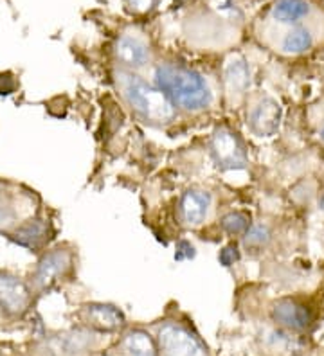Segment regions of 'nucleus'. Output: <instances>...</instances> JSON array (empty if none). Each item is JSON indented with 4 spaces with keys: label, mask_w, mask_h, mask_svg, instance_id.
<instances>
[{
    "label": "nucleus",
    "mask_w": 324,
    "mask_h": 356,
    "mask_svg": "<svg viewBox=\"0 0 324 356\" xmlns=\"http://www.w3.org/2000/svg\"><path fill=\"white\" fill-rule=\"evenodd\" d=\"M79 315L86 326L98 331H116L125 326L123 313L112 305H86Z\"/></svg>",
    "instance_id": "obj_10"
},
{
    "label": "nucleus",
    "mask_w": 324,
    "mask_h": 356,
    "mask_svg": "<svg viewBox=\"0 0 324 356\" xmlns=\"http://www.w3.org/2000/svg\"><path fill=\"white\" fill-rule=\"evenodd\" d=\"M281 106L272 97H261L247 113V127L258 137H270L279 130Z\"/></svg>",
    "instance_id": "obj_7"
},
{
    "label": "nucleus",
    "mask_w": 324,
    "mask_h": 356,
    "mask_svg": "<svg viewBox=\"0 0 324 356\" xmlns=\"http://www.w3.org/2000/svg\"><path fill=\"white\" fill-rule=\"evenodd\" d=\"M17 193L0 182V232L9 234L17 223Z\"/></svg>",
    "instance_id": "obj_15"
},
{
    "label": "nucleus",
    "mask_w": 324,
    "mask_h": 356,
    "mask_svg": "<svg viewBox=\"0 0 324 356\" xmlns=\"http://www.w3.org/2000/svg\"><path fill=\"white\" fill-rule=\"evenodd\" d=\"M15 90V81L11 76H0V94H11Z\"/></svg>",
    "instance_id": "obj_23"
},
{
    "label": "nucleus",
    "mask_w": 324,
    "mask_h": 356,
    "mask_svg": "<svg viewBox=\"0 0 324 356\" xmlns=\"http://www.w3.org/2000/svg\"><path fill=\"white\" fill-rule=\"evenodd\" d=\"M116 58L123 69H141L150 60V49L139 36L123 35L116 44Z\"/></svg>",
    "instance_id": "obj_11"
},
{
    "label": "nucleus",
    "mask_w": 324,
    "mask_h": 356,
    "mask_svg": "<svg viewBox=\"0 0 324 356\" xmlns=\"http://www.w3.org/2000/svg\"><path fill=\"white\" fill-rule=\"evenodd\" d=\"M321 139L324 140V128H323V130H321Z\"/></svg>",
    "instance_id": "obj_24"
},
{
    "label": "nucleus",
    "mask_w": 324,
    "mask_h": 356,
    "mask_svg": "<svg viewBox=\"0 0 324 356\" xmlns=\"http://www.w3.org/2000/svg\"><path fill=\"white\" fill-rule=\"evenodd\" d=\"M125 348L132 356H159L157 342L146 331L134 330L125 337Z\"/></svg>",
    "instance_id": "obj_16"
},
{
    "label": "nucleus",
    "mask_w": 324,
    "mask_h": 356,
    "mask_svg": "<svg viewBox=\"0 0 324 356\" xmlns=\"http://www.w3.org/2000/svg\"><path fill=\"white\" fill-rule=\"evenodd\" d=\"M314 45V36L307 27H294L288 35L283 38V51L290 54H301L311 49Z\"/></svg>",
    "instance_id": "obj_17"
},
{
    "label": "nucleus",
    "mask_w": 324,
    "mask_h": 356,
    "mask_svg": "<svg viewBox=\"0 0 324 356\" xmlns=\"http://www.w3.org/2000/svg\"><path fill=\"white\" fill-rule=\"evenodd\" d=\"M224 85L227 96H242L251 87V69L242 56H231L224 67Z\"/></svg>",
    "instance_id": "obj_13"
},
{
    "label": "nucleus",
    "mask_w": 324,
    "mask_h": 356,
    "mask_svg": "<svg viewBox=\"0 0 324 356\" xmlns=\"http://www.w3.org/2000/svg\"><path fill=\"white\" fill-rule=\"evenodd\" d=\"M209 152H211L215 164L224 171L245 170L247 164H249L245 146L240 140V137L229 128L222 127L213 131Z\"/></svg>",
    "instance_id": "obj_4"
},
{
    "label": "nucleus",
    "mask_w": 324,
    "mask_h": 356,
    "mask_svg": "<svg viewBox=\"0 0 324 356\" xmlns=\"http://www.w3.org/2000/svg\"><path fill=\"white\" fill-rule=\"evenodd\" d=\"M310 13V6L307 0H277L272 8L276 20L285 24H298Z\"/></svg>",
    "instance_id": "obj_14"
},
{
    "label": "nucleus",
    "mask_w": 324,
    "mask_h": 356,
    "mask_svg": "<svg viewBox=\"0 0 324 356\" xmlns=\"http://www.w3.org/2000/svg\"><path fill=\"white\" fill-rule=\"evenodd\" d=\"M155 87L166 97L187 112L206 108L211 103V90L200 72L180 65H159L155 69Z\"/></svg>",
    "instance_id": "obj_1"
},
{
    "label": "nucleus",
    "mask_w": 324,
    "mask_h": 356,
    "mask_svg": "<svg viewBox=\"0 0 324 356\" xmlns=\"http://www.w3.org/2000/svg\"><path fill=\"white\" fill-rule=\"evenodd\" d=\"M126 6H128L134 13H148V11H151L153 9V6H155L157 0H125Z\"/></svg>",
    "instance_id": "obj_21"
},
{
    "label": "nucleus",
    "mask_w": 324,
    "mask_h": 356,
    "mask_svg": "<svg viewBox=\"0 0 324 356\" xmlns=\"http://www.w3.org/2000/svg\"><path fill=\"white\" fill-rule=\"evenodd\" d=\"M33 290L15 274L0 272V309L9 317H22L29 309Z\"/></svg>",
    "instance_id": "obj_6"
},
{
    "label": "nucleus",
    "mask_w": 324,
    "mask_h": 356,
    "mask_svg": "<svg viewBox=\"0 0 324 356\" xmlns=\"http://www.w3.org/2000/svg\"><path fill=\"white\" fill-rule=\"evenodd\" d=\"M159 346L166 356H208L202 340L175 322H166L164 326H160Z\"/></svg>",
    "instance_id": "obj_5"
},
{
    "label": "nucleus",
    "mask_w": 324,
    "mask_h": 356,
    "mask_svg": "<svg viewBox=\"0 0 324 356\" xmlns=\"http://www.w3.org/2000/svg\"><path fill=\"white\" fill-rule=\"evenodd\" d=\"M220 227L229 236H243L251 227V216L243 211H233L222 218Z\"/></svg>",
    "instance_id": "obj_18"
},
{
    "label": "nucleus",
    "mask_w": 324,
    "mask_h": 356,
    "mask_svg": "<svg viewBox=\"0 0 324 356\" xmlns=\"http://www.w3.org/2000/svg\"><path fill=\"white\" fill-rule=\"evenodd\" d=\"M270 239H272V230L267 225H251L243 234V245H245V248L261 250L270 243Z\"/></svg>",
    "instance_id": "obj_19"
},
{
    "label": "nucleus",
    "mask_w": 324,
    "mask_h": 356,
    "mask_svg": "<svg viewBox=\"0 0 324 356\" xmlns=\"http://www.w3.org/2000/svg\"><path fill=\"white\" fill-rule=\"evenodd\" d=\"M209 207H211V195L199 187H191L182 195L178 202V218L182 225L199 227L206 222Z\"/></svg>",
    "instance_id": "obj_9"
},
{
    "label": "nucleus",
    "mask_w": 324,
    "mask_h": 356,
    "mask_svg": "<svg viewBox=\"0 0 324 356\" xmlns=\"http://www.w3.org/2000/svg\"><path fill=\"white\" fill-rule=\"evenodd\" d=\"M194 256V247L187 241H180L177 247V259H191Z\"/></svg>",
    "instance_id": "obj_22"
},
{
    "label": "nucleus",
    "mask_w": 324,
    "mask_h": 356,
    "mask_svg": "<svg viewBox=\"0 0 324 356\" xmlns=\"http://www.w3.org/2000/svg\"><path fill=\"white\" fill-rule=\"evenodd\" d=\"M220 263L224 266H233L238 259H240V252H238L236 245H227L218 256Z\"/></svg>",
    "instance_id": "obj_20"
},
{
    "label": "nucleus",
    "mask_w": 324,
    "mask_h": 356,
    "mask_svg": "<svg viewBox=\"0 0 324 356\" xmlns=\"http://www.w3.org/2000/svg\"><path fill=\"white\" fill-rule=\"evenodd\" d=\"M74 272V254L69 248H52L47 250L36 263L33 272V286L31 290L43 293L69 279Z\"/></svg>",
    "instance_id": "obj_3"
},
{
    "label": "nucleus",
    "mask_w": 324,
    "mask_h": 356,
    "mask_svg": "<svg viewBox=\"0 0 324 356\" xmlns=\"http://www.w3.org/2000/svg\"><path fill=\"white\" fill-rule=\"evenodd\" d=\"M8 236L20 247L31 252H38L51 239V225L43 218H29L26 222L18 223Z\"/></svg>",
    "instance_id": "obj_8"
},
{
    "label": "nucleus",
    "mask_w": 324,
    "mask_h": 356,
    "mask_svg": "<svg viewBox=\"0 0 324 356\" xmlns=\"http://www.w3.org/2000/svg\"><path fill=\"white\" fill-rule=\"evenodd\" d=\"M116 85L125 103L146 122L164 124L175 118V106L171 101L132 70H116Z\"/></svg>",
    "instance_id": "obj_2"
},
{
    "label": "nucleus",
    "mask_w": 324,
    "mask_h": 356,
    "mask_svg": "<svg viewBox=\"0 0 324 356\" xmlns=\"http://www.w3.org/2000/svg\"><path fill=\"white\" fill-rule=\"evenodd\" d=\"M272 317L277 324L292 331H304L311 324L310 309L292 299L277 300L272 308Z\"/></svg>",
    "instance_id": "obj_12"
}]
</instances>
